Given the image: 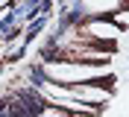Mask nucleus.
Returning a JSON list of instances; mask_svg holds the SVG:
<instances>
[{
	"mask_svg": "<svg viewBox=\"0 0 129 117\" xmlns=\"http://www.w3.org/2000/svg\"><path fill=\"white\" fill-rule=\"evenodd\" d=\"M73 23H76V29H79L85 38L109 47V50H114L117 38L123 35V26L117 21H112V18H76Z\"/></svg>",
	"mask_w": 129,
	"mask_h": 117,
	"instance_id": "obj_2",
	"label": "nucleus"
},
{
	"mask_svg": "<svg viewBox=\"0 0 129 117\" xmlns=\"http://www.w3.org/2000/svg\"><path fill=\"white\" fill-rule=\"evenodd\" d=\"M44 79L59 82V85H76V82H97L109 76L106 64H94V62H68V59H47L41 67Z\"/></svg>",
	"mask_w": 129,
	"mask_h": 117,
	"instance_id": "obj_1",
	"label": "nucleus"
},
{
	"mask_svg": "<svg viewBox=\"0 0 129 117\" xmlns=\"http://www.w3.org/2000/svg\"><path fill=\"white\" fill-rule=\"evenodd\" d=\"M15 0H0V9H6V6H12Z\"/></svg>",
	"mask_w": 129,
	"mask_h": 117,
	"instance_id": "obj_5",
	"label": "nucleus"
},
{
	"mask_svg": "<svg viewBox=\"0 0 129 117\" xmlns=\"http://www.w3.org/2000/svg\"><path fill=\"white\" fill-rule=\"evenodd\" d=\"M68 91H71V97H76L79 102H85L97 111L112 100V91L106 85H97V82H76V85H68Z\"/></svg>",
	"mask_w": 129,
	"mask_h": 117,
	"instance_id": "obj_3",
	"label": "nucleus"
},
{
	"mask_svg": "<svg viewBox=\"0 0 129 117\" xmlns=\"http://www.w3.org/2000/svg\"><path fill=\"white\" fill-rule=\"evenodd\" d=\"M123 9V0H79V18H112Z\"/></svg>",
	"mask_w": 129,
	"mask_h": 117,
	"instance_id": "obj_4",
	"label": "nucleus"
}]
</instances>
